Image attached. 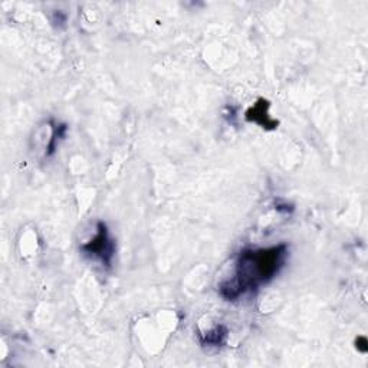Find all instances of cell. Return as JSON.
<instances>
[{"label":"cell","mask_w":368,"mask_h":368,"mask_svg":"<svg viewBox=\"0 0 368 368\" xmlns=\"http://www.w3.org/2000/svg\"><path fill=\"white\" fill-rule=\"evenodd\" d=\"M287 256V243L272 248L243 249L237 256L233 278L221 284L219 294L226 301H236L244 294L256 292L261 287L275 280V276L285 266Z\"/></svg>","instance_id":"cell-1"},{"label":"cell","mask_w":368,"mask_h":368,"mask_svg":"<svg viewBox=\"0 0 368 368\" xmlns=\"http://www.w3.org/2000/svg\"><path fill=\"white\" fill-rule=\"evenodd\" d=\"M269 107H270V103L265 98H259L256 101V104H254L248 111L247 114H244V117H247V119L249 122H255V124L261 126L262 129L265 130H275L276 127H278L280 122L270 118L269 115Z\"/></svg>","instance_id":"cell-3"},{"label":"cell","mask_w":368,"mask_h":368,"mask_svg":"<svg viewBox=\"0 0 368 368\" xmlns=\"http://www.w3.org/2000/svg\"><path fill=\"white\" fill-rule=\"evenodd\" d=\"M81 251L96 261H100L104 266H111L115 255V242L110 236V230L104 222L97 225V235L94 239L84 243Z\"/></svg>","instance_id":"cell-2"},{"label":"cell","mask_w":368,"mask_h":368,"mask_svg":"<svg viewBox=\"0 0 368 368\" xmlns=\"http://www.w3.org/2000/svg\"><path fill=\"white\" fill-rule=\"evenodd\" d=\"M226 339H228V328L223 325H218L210 329L209 332H206L200 339V343L209 347H222L226 343Z\"/></svg>","instance_id":"cell-4"},{"label":"cell","mask_w":368,"mask_h":368,"mask_svg":"<svg viewBox=\"0 0 368 368\" xmlns=\"http://www.w3.org/2000/svg\"><path fill=\"white\" fill-rule=\"evenodd\" d=\"M357 348L361 351V353H367L368 351V347H367V339H365V336H358V339H357Z\"/></svg>","instance_id":"cell-5"}]
</instances>
